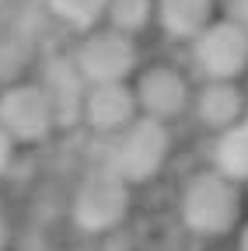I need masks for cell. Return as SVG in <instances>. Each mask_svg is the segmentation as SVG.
<instances>
[{"instance_id": "cell-1", "label": "cell", "mask_w": 248, "mask_h": 251, "mask_svg": "<svg viewBox=\"0 0 248 251\" xmlns=\"http://www.w3.org/2000/svg\"><path fill=\"white\" fill-rule=\"evenodd\" d=\"M248 216L245 181L220 168H199L182 181L178 192V224L196 241H220L238 234Z\"/></svg>"}, {"instance_id": "cell-2", "label": "cell", "mask_w": 248, "mask_h": 251, "mask_svg": "<svg viewBox=\"0 0 248 251\" xmlns=\"http://www.w3.org/2000/svg\"><path fill=\"white\" fill-rule=\"evenodd\" d=\"M133 209V185L122 181L112 168L98 164L81 175L70 196V224L84 237L115 234L130 220Z\"/></svg>"}, {"instance_id": "cell-3", "label": "cell", "mask_w": 248, "mask_h": 251, "mask_svg": "<svg viewBox=\"0 0 248 251\" xmlns=\"http://www.w3.org/2000/svg\"><path fill=\"white\" fill-rule=\"evenodd\" d=\"M171 150H175L171 126L140 115V119L130 122L119 136L109 140L105 168H112L122 181H130L133 188H137V185H150L154 178L168 168Z\"/></svg>"}, {"instance_id": "cell-4", "label": "cell", "mask_w": 248, "mask_h": 251, "mask_svg": "<svg viewBox=\"0 0 248 251\" xmlns=\"http://www.w3.org/2000/svg\"><path fill=\"white\" fill-rule=\"evenodd\" d=\"M77 70L84 74L87 84H122L133 80L137 70L143 67L140 63V39L122 35V31L98 25L84 31V35L74 42L70 49Z\"/></svg>"}, {"instance_id": "cell-5", "label": "cell", "mask_w": 248, "mask_h": 251, "mask_svg": "<svg viewBox=\"0 0 248 251\" xmlns=\"http://www.w3.org/2000/svg\"><path fill=\"white\" fill-rule=\"evenodd\" d=\"M189 67L199 80H245L248 74V28L217 14L189 42Z\"/></svg>"}, {"instance_id": "cell-6", "label": "cell", "mask_w": 248, "mask_h": 251, "mask_svg": "<svg viewBox=\"0 0 248 251\" xmlns=\"http://www.w3.org/2000/svg\"><path fill=\"white\" fill-rule=\"evenodd\" d=\"M0 126L18 147H42L59 133L53 101L35 77L0 87Z\"/></svg>"}, {"instance_id": "cell-7", "label": "cell", "mask_w": 248, "mask_h": 251, "mask_svg": "<svg viewBox=\"0 0 248 251\" xmlns=\"http://www.w3.org/2000/svg\"><path fill=\"white\" fill-rule=\"evenodd\" d=\"M133 91H137L140 115L171 126V122L189 115L193 94H196V80L189 77V70H182L178 63L158 59V63H143V67L137 70Z\"/></svg>"}, {"instance_id": "cell-8", "label": "cell", "mask_w": 248, "mask_h": 251, "mask_svg": "<svg viewBox=\"0 0 248 251\" xmlns=\"http://www.w3.org/2000/svg\"><path fill=\"white\" fill-rule=\"evenodd\" d=\"M35 80H39L42 91L49 94L59 129H74V126H81L84 98H87V87H91V84H87L84 74L77 70L70 49H67V52H49V56H42Z\"/></svg>"}, {"instance_id": "cell-9", "label": "cell", "mask_w": 248, "mask_h": 251, "mask_svg": "<svg viewBox=\"0 0 248 251\" xmlns=\"http://www.w3.org/2000/svg\"><path fill=\"white\" fill-rule=\"evenodd\" d=\"M245 112H248V87L241 80H196L189 115L213 140L231 133L245 119Z\"/></svg>"}, {"instance_id": "cell-10", "label": "cell", "mask_w": 248, "mask_h": 251, "mask_svg": "<svg viewBox=\"0 0 248 251\" xmlns=\"http://www.w3.org/2000/svg\"><path fill=\"white\" fill-rule=\"evenodd\" d=\"M140 119V105H137V91L133 80H122V84H91L87 87V98H84V115L81 126L95 136H119L130 122Z\"/></svg>"}, {"instance_id": "cell-11", "label": "cell", "mask_w": 248, "mask_h": 251, "mask_svg": "<svg viewBox=\"0 0 248 251\" xmlns=\"http://www.w3.org/2000/svg\"><path fill=\"white\" fill-rule=\"evenodd\" d=\"M220 14V0H158V28L171 42L189 46Z\"/></svg>"}, {"instance_id": "cell-12", "label": "cell", "mask_w": 248, "mask_h": 251, "mask_svg": "<svg viewBox=\"0 0 248 251\" xmlns=\"http://www.w3.org/2000/svg\"><path fill=\"white\" fill-rule=\"evenodd\" d=\"M42 4L56 25L77 31V35L105 25V14H109V0H42Z\"/></svg>"}, {"instance_id": "cell-13", "label": "cell", "mask_w": 248, "mask_h": 251, "mask_svg": "<svg viewBox=\"0 0 248 251\" xmlns=\"http://www.w3.org/2000/svg\"><path fill=\"white\" fill-rule=\"evenodd\" d=\"M105 25L122 31V35L140 39L143 31L158 25V0H109Z\"/></svg>"}, {"instance_id": "cell-14", "label": "cell", "mask_w": 248, "mask_h": 251, "mask_svg": "<svg viewBox=\"0 0 248 251\" xmlns=\"http://www.w3.org/2000/svg\"><path fill=\"white\" fill-rule=\"evenodd\" d=\"M213 168L227 171L238 181L248 178V112H245V119L234 126L231 133L217 136V143H213Z\"/></svg>"}, {"instance_id": "cell-15", "label": "cell", "mask_w": 248, "mask_h": 251, "mask_svg": "<svg viewBox=\"0 0 248 251\" xmlns=\"http://www.w3.org/2000/svg\"><path fill=\"white\" fill-rule=\"evenodd\" d=\"M32 59H35V49L25 35H18V31L0 35V87L14 84V80H25Z\"/></svg>"}, {"instance_id": "cell-16", "label": "cell", "mask_w": 248, "mask_h": 251, "mask_svg": "<svg viewBox=\"0 0 248 251\" xmlns=\"http://www.w3.org/2000/svg\"><path fill=\"white\" fill-rule=\"evenodd\" d=\"M14 157H18V143L11 140V133L0 126V178H4L14 168Z\"/></svg>"}, {"instance_id": "cell-17", "label": "cell", "mask_w": 248, "mask_h": 251, "mask_svg": "<svg viewBox=\"0 0 248 251\" xmlns=\"http://www.w3.org/2000/svg\"><path fill=\"white\" fill-rule=\"evenodd\" d=\"M220 14L248 28V0H220Z\"/></svg>"}, {"instance_id": "cell-18", "label": "cell", "mask_w": 248, "mask_h": 251, "mask_svg": "<svg viewBox=\"0 0 248 251\" xmlns=\"http://www.w3.org/2000/svg\"><path fill=\"white\" fill-rule=\"evenodd\" d=\"M11 241H14V227H11V216L0 202V251H11Z\"/></svg>"}, {"instance_id": "cell-19", "label": "cell", "mask_w": 248, "mask_h": 251, "mask_svg": "<svg viewBox=\"0 0 248 251\" xmlns=\"http://www.w3.org/2000/svg\"><path fill=\"white\" fill-rule=\"evenodd\" d=\"M234 244H238V251H248V216H245V224L234 234Z\"/></svg>"}, {"instance_id": "cell-20", "label": "cell", "mask_w": 248, "mask_h": 251, "mask_svg": "<svg viewBox=\"0 0 248 251\" xmlns=\"http://www.w3.org/2000/svg\"><path fill=\"white\" fill-rule=\"evenodd\" d=\"M245 202H248V178H245Z\"/></svg>"}, {"instance_id": "cell-21", "label": "cell", "mask_w": 248, "mask_h": 251, "mask_svg": "<svg viewBox=\"0 0 248 251\" xmlns=\"http://www.w3.org/2000/svg\"><path fill=\"white\" fill-rule=\"evenodd\" d=\"M178 251H189V248H178Z\"/></svg>"}]
</instances>
